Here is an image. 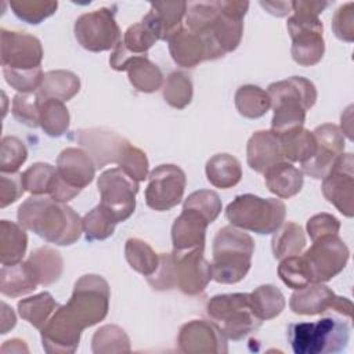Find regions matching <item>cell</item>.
Masks as SVG:
<instances>
[{
    "label": "cell",
    "mask_w": 354,
    "mask_h": 354,
    "mask_svg": "<svg viewBox=\"0 0 354 354\" xmlns=\"http://www.w3.org/2000/svg\"><path fill=\"white\" fill-rule=\"evenodd\" d=\"M18 223L50 243L68 246L75 243L83 224L79 214L66 203L55 202L50 196H30L18 207Z\"/></svg>",
    "instance_id": "cell-1"
},
{
    "label": "cell",
    "mask_w": 354,
    "mask_h": 354,
    "mask_svg": "<svg viewBox=\"0 0 354 354\" xmlns=\"http://www.w3.org/2000/svg\"><path fill=\"white\" fill-rule=\"evenodd\" d=\"M267 93L274 109L271 131L277 136L303 127L306 112L317 101L315 86L301 76L274 82L268 86Z\"/></svg>",
    "instance_id": "cell-2"
},
{
    "label": "cell",
    "mask_w": 354,
    "mask_h": 354,
    "mask_svg": "<svg viewBox=\"0 0 354 354\" xmlns=\"http://www.w3.org/2000/svg\"><path fill=\"white\" fill-rule=\"evenodd\" d=\"M290 6L293 15L288 18L286 26L292 37V58L301 66H313L322 59L325 53L324 25L318 15L329 3L299 0L290 1Z\"/></svg>",
    "instance_id": "cell-3"
},
{
    "label": "cell",
    "mask_w": 354,
    "mask_h": 354,
    "mask_svg": "<svg viewBox=\"0 0 354 354\" xmlns=\"http://www.w3.org/2000/svg\"><path fill=\"white\" fill-rule=\"evenodd\" d=\"M254 252L253 238L234 225L217 231L213 239L212 278L224 285L236 283L248 274Z\"/></svg>",
    "instance_id": "cell-4"
},
{
    "label": "cell",
    "mask_w": 354,
    "mask_h": 354,
    "mask_svg": "<svg viewBox=\"0 0 354 354\" xmlns=\"http://www.w3.org/2000/svg\"><path fill=\"white\" fill-rule=\"evenodd\" d=\"M286 336L295 354H333L347 347L350 326L344 317L326 315L315 322L290 324Z\"/></svg>",
    "instance_id": "cell-5"
},
{
    "label": "cell",
    "mask_w": 354,
    "mask_h": 354,
    "mask_svg": "<svg viewBox=\"0 0 354 354\" xmlns=\"http://www.w3.org/2000/svg\"><path fill=\"white\" fill-rule=\"evenodd\" d=\"M285 214L281 199H264L253 194L238 195L225 209V217L234 227L261 235L274 234L283 224Z\"/></svg>",
    "instance_id": "cell-6"
},
{
    "label": "cell",
    "mask_w": 354,
    "mask_h": 354,
    "mask_svg": "<svg viewBox=\"0 0 354 354\" xmlns=\"http://www.w3.org/2000/svg\"><path fill=\"white\" fill-rule=\"evenodd\" d=\"M217 12L210 24L199 33L209 53V59H217L234 51L242 39L243 17L248 12V1H216Z\"/></svg>",
    "instance_id": "cell-7"
},
{
    "label": "cell",
    "mask_w": 354,
    "mask_h": 354,
    "mask_svg": "<svg viewBox=\"0 0 354 354\" xmlns=\"http://www.w3.org/2000/svg\"><path fill=\"white\" fill-rule=\"evenodd\" d=\"M206 310L207 315L231 340L246 337L256 332L263 322L253 313L249 293L217 295L210 299Z\"/></svg>",
    "instance_id": "cell-8"
},
{
    "label": "cell",
    "mask_w": 354,
    "mask_h": 354,
    "mask_svg": "<svg viewBox=\"0 0 354 354\" xmlns=\"http://www.w3.org/2000/svg\"><path fill=\"white\" fill-rule=\"evenodd\" d=\"M109 296L108 282L100 275L87 274L76 281L72 296L65 307L79 325L86 329L106 317Z\"/></svg>",
    "instance_id": "cell-9"
},
{
    "label": "cell",
    "mask_w": 354,
    "mask_h": 354,
    "mask_svg": "<svg viewBox=\"0 0 354 354\" xmlns=\"http://www.w3.org/2000/svg\"><path fill=\"white\" fill-rule=\"evenodd\" d=\"M350 257L347 245L339 235H326L313 241L301 256L311 283H322L343 271Z\"/></svg>",
    "instance_id": "cell-10"
},
{
    "label": "cell",
    "mask_w": 354,
    "mask_h": 354,
    "mask_svg": "<svg viewBox=\"0 0 354 354\" xmlns=\"http://www.w3.org/2000/svg\"><path fill=\"white\" fill-rule=\"evenodd\" d=\"M73 32L77 43L93 53L115 48L122 39L115 11L106 7L77 17Z\"/></svg>",
    "instance_id": "cell-11"
},
{
    "label": "cell",
    "mask_w": 354,
    "mask_h": 354,
    "mask_svg": "<svg viewBox=\"0 0 354 354\" xmlns=\"http://www.w3.org/2000/svg\"><path fill=\"white\" fill-rule=\"evenodd\" d=\"M101 202L115 216L118 223L127 220L136 209L138 183L129 177L120 167L102 171L97 181Z\"/></svg>",
    "instance_id": "cell-12"
},
{
    "label": "cell",
    "mask_w": 354,
    "mask_h": 354,
    "mask_svg": "<svg viewBox=\"0 0 354 354\" xmlns=\"http://www.w3.org/2000/svg\"><path fill=\"white\" fill-rule=\"evenodd\" d=\"M185 173L176 165H159L148 176L145 188L147 206L165 212L177 206L185 191Z\"/></svg>",
    "instance_id": "cell-13"
},
{
    "label": "cell",
    "mask_w": 354,
    "mask_h": 354,
    "mask_svg": "<svg viewBox=\"0 0 354 354\" xmlns=\"http://www.w3.org/2000/svg\"><path fill=\"white\" fill-rule=\"evenodd\" d=\"M322 194L346 217L354 214V159L342 153L329 173L322 178Z\"/></svg>",
    "instance_id": "cell-14"
},
{
    "label": "cell",
    "mask_w": 354,
    "mask_h": 354,
    "mask_svg": "<svg viewBox=\"0 0 354 354\" xmlns=\"http://www.w3.org/2000/svg\"><path fill=\"white\" fill-rule=\"evenodd\" d=\"M227 336L213 321L192 319L180 328L177 343L185 354H224L228 351Z\"/></svg>",
    "instance_id": "cell-15"
},
{
    "label": "cell",
    "mask_w": 354,
    "mask_h": 354,
    "mask_svg": "<svg viewBox=\"0 0 354 354\" xmlns=\"http://www.w3.org/2000/svg\"><path fill=\"white\" fill-rule=\"evenodd\" d=\"M313 134L317 141V151L311 159L301 163V171L315 180H321L343 153L344 134L339 126L332 123H324L315 127Z\"/></svg>",
    "instance_id": "cell-16"
},
{
    "label": "cell",
    "mask_w": 354,
    "mask_h": 354,
    "mask_svg": "<svg viewBox=\"0 0 354 354\" xmlns=\"http://www.w3.org/2000/svg\"><path fill=\"white\" fill-rule=\"evenodd\" d=\"M82 332L83 328L71 315L65 304L59 306L40 329L43 348L48 354H72L79 346Z\"/></svg>",
    "instance_id": "cell-17"
},
{
    "label": "cell",
    "mask_w": 354,
    "mask_h": 354,
    "mask_svg": "<svg viewBox=\"0 0 354 354\" xmlns=\"http://www.w3.org/2000/svg\"><path fill=\"white\" fill-rule=\"evenodd\" d=\"M176 286L188 296L202 293L212 278V264L203 257V248L173 252Z\"/></svg>",
    "instance_id": "cell-18"
},
{
    "label": "cell",
    "mask_w": 354,
    "mask_h": 354,
    "mask_svg": "<svg viewBox=\"0 0 354 354\" xmlns=\"http://www.w3.org/2000/svg\"><path fill=\"white\" fill-rule=\"evenodd\" d=\"M77 142L90 155L97 169L109 163L119 165L130 142L115 131L104 127L77 130Z\"/></svg>",
    "instance_id": "cell-19"
},
{
    "label": "cell",
    "mask_w": 354,
    "mask_h": 354,
    "mask_svg": "<svg viewBox=\"0 0 354 354\" xmlns=\"http://www.w3.org/2000/svg\"><path fill=\"white\" fill-rule=\"evenodd\" d=\"M43 59V47L37 37L1 28V65L11 69H35Z\"/></svg>",
    "instance_id": "cell-20"
},
{
    "label": "cell",
    "mask_w": 354,
    "mask_h": 354,
    "mask_svg": "<svg viewBox=\"0 0 354 354\" xmlns=\"http://www.w3.org/2000/svg\"><path fill=\"white\" fill-rule=\"evenodd\" d=\"M57 173L71 187L83 189L95 176V165L83 148L69 147L57 158Z\"/></svg>",
    "instance_id": "cell-21"
},
{
    "label": "cell",
    "mask_w": 354,
    "mask_h": 354,
    "mask_svg": "<svg viewBox=\"0 0 354 354\" xmlns=\"http://www.w3.org/2000/svg\"><path fill=\"white\" fill-rule=\"evenodd\" d=\"M209 221L196 210L183 207L171 225L173 252H185L205 248V236Z\"/></svg>",
    "instance_id": "cell-22"
},
{
    "label": "cell",
    "mask_w": 354,
    "mask_h": 354,
    "mask_svg": "<svg viewBox=\"0 0 354 354\" xmlns=\"http://www.w3.org/2000/svg\"><path fill=\"white\" fill-rule=\"evenodd\" d=\"M144 15L147 24L156 35L158 40H167L183 28V18L187 14L188 3L185 1H153Z\"/></svg>",
    "instance_id": "cell-23"
},
{
    "label": "cell",
    "mask_w": 354,
    "mask_h": 354,
    "mask_svg": "<svg viewBox=\"0 0 354 354\" xmlns=\"http://www.w3.org/2000/svg\"><path fill=\"white\" fill-rule=\"evenodd\" d=\"M248 165L256 173H266L271 166L283 160L278 136L271 130H259L252 134L246 147Z\"/></svg>",
    "instance_id": "cell-24"
},
{
    "label": "cell",
    "mask_w": 354,
    "mask_h": 354,
    "mask_svg": "<svg viewBox=\"0 0 354 354\" xmlns=\"http://www.w3.org/2000/svg\"><path fill=\"white\" fill-rule=\"evenodd\" d=\"M336 295L332 289L322 283H310L290 296L289 307L299 315H317L326 311H332Z\"/></svg>",
    "instance_id": "cell-25"
},
{
    "label": "cell",
    "mask_w": 354,
    "mask_h": 354,
    "mask_svg": "<svg viewBox=\"0 0 354 354\" xmlns=\"http://www.w3.org/2000/svg\"><path fill=\"white\" fill-rule=\"evenodd\" d=\"M169 51L173 61L183 68H195L202 61L209 59L203 39L187 28H181L169 39Z\"/></svg>",
    "instance_id": "cell-26"
},
{
    "label": "cell",
    "mask_w": 354,
    "mask_h": 354,
    "mask_svg": "<svg viewBox=\"0 0 354 354\" xmlns=\"http://www.w3.org/2000/svg\"><path fill=\"white\" fill-rule=\"evenodd\" d=\"M303 171L283 160L271 166L264 173V183L268 191L282 199H288L299 194L303 187Z\"/></svg>",
    "instance_id": "cell-27"
},
{
    "label": "cell",
    "mask_w": 354,
    "mask_h": 354,
    "mask_svg": "<svg viewBox=\"0 0 354 354\" xmlns=\"http://www.w3.org/2000/svg\"><path fill=\"white\" fill-rule=\"evenodd\" d=\"M26 264L37 285L44 286L58 281L64 270V260L61 254L50 246H40L35 249L26 259Z\"/></svg>",
    "instance_id": "cell-28"
},
{
    "label": "cell",
    "mask_w": 354,
    "mask_h": 354,
    "mask_svg": "<svg viewBox=\"0 0 354 354\" xmlns=\"http://www.w3.org/2000/svg\"><path fill=\"white\" fill-rule=\"evenodd\" d=\"M28 246L25 228L14 221H0V261L1 266H14L22 261Z\"/></svg>",
    "instance_id": "cell-29"
},
{
    "label": "cell",
    "mask_w": 354,
    "mask_h": 354,
    "mask_svg": "<svg viewBox=\"0 0 354 354\" xmlns=\"http://www.w3.org/2000/svg\"><path fill=\"white\" fill-rule=\"evenodd\" d=\"M79 90L80 79L77 75L71 71L57 69L44 73L37 94L41 98H55L65 102L73 98Z\"/></svg>",
    "instance_id": "cell-30"
},
{
    "label": "cell",
    "mask_w": 354,
    "mask_h": 354,
    "mask_svg": "<svg viewBox=\"0 0 354 354\" xmlns=\"http://www.w3.org/2000/svg\"><path fill=\"white\" fill-rule=\"evenodd\" d=\"M206 177L217 188H231L242 178L241 162L230 153H217L206 162Z\"/></svg>",
    "instance_id": "cell-31"
},
{
    "label": "cell",
    "mask_w": 354,
    "mask_h": 354,
    "mask_svg": "<svg viewBox=\"0 0 354 354\" xmlns=\"http://www.w3.org/2000/svg\"><path fill=\"white\" fill-rule=\"evenodd\" d=\"M283 159L304 163L311 159L317 151V141L313 131L303 127L286 131L278 136Z\"/></svg>",
    "instance_id": "cell-32"
},
{
    "label": "cell",
    "mask_w": 354,
    "mask_h": 354,
    "mask_svg": "<svg viewBox=\"0 0 354 354\" xmlns=\"http://www.w3.org/2000/svg\"><path fill=\"white\" fill-rule=\"evenodd\" d=\"M37 282L26 261L14 266H3L0 271V290L4 296L19 297L33 292Z\"/></svg>",
    "instance_id": "cell-33"
},
{
    "label": "cell",
    "mask_w": 354,
    "mask_h": 354,
    "mask_svg": "<svg viewBox=\"0 0 354 354\" xmlns=\"http://www.w3.org/2000/svg\"><path fill=\"white\" fill-rule=\"evenodd\" d=\"M306 246V235L303 228L292 221L283 224L274 232L271 248L274 257L278 260L301 254Z\"/></svg>",
    "instance_id": "cell-34"
},
{
    "label": "cell",
    "mask_w": 354,
    "mask_h": 354,
    "mask_svg": "<svg viewBox=\"0 0 354 354\" xmlns=\"http://www.w3.org/2000/svg\"><path fill=\"white\" fill-rule=\"evenodd\" d=\"M58 307L59 304L48 292H41L18 301V313L21 318L39 330L47 324Z\"/></svg>",
    "instance_id": "cell-35"
},
{
    "label": "cell",
    "mask_w": 354,
    "mask_h": 354,
    "mask_svg": "<svg viewBox=\"0 0 354 354\" xmlns=\"http://www.w3.org/2000/svg\"><path fill=\"white\" fill-rule=\"evenodd\" d=\"M127 75L131 86L141 93H153L163 84L162 71L147 55L133 59L127 68Z\"/></svg>",
    "instance_id": "cell-36"
},
{
    "label": "cell",
    "mask_w": 354,
    "mask_h": 354,
    "mask_svg": "<svg viewBox=\"0 0 354 354\" xmlns=\"http://www.w3.org/2000/svg\"><path fill=\"white\" fill-rule=\"evenodd\" d=\"M235 106L239 115L248 119H257L271 108L268 93L259 86L245 84L235 93Z\"/></svg>",
    "instance_id": "cell-37"
},
{
    "label": "cell",
    "mask_w": 354,
    "mask_h": 354,
    "mask_svg": "<svg viewBox=\"0 0 354 354\" xmlns=\"http://www.w3.org/2000/svg\"><path fill=\"white\" fill-rule=\"evenodd\" d=\"M69 111L62 101L40 97V127L47 136L61 137L65 134L69 129Z\"/></svg>",
    "instance_id": "cell-38"
},
{
    "label": "cell",
    "mask_w": 354,
    "mask_h": 354,
    "mask_svg": "<svg viewBox=\"0 0 354 354\" xmlns=\"http://www.w3.org/2000/svg\"><path fill=\"white\" fill-rule=\"evenodd\" d=\"M249 295L253 313L260 321L278 317L286 304L282 292L274 285H261Z\"/></svg>",
    "instance_id": "cell-39"
},
{
    "label": "cell",
    "mask_w": 354,
    "mask_h": 354,
    "mask_svg": "<svg viewBox=\"0 0 354 354\" xmlns=\"http://www.w3.org/2000/svg\"><path fill=\"white\" fill-rule=\"evenodd\" d=\"M124 256L130 267L147 278L151 277L159 266V254L140 238H129L126 241Z\"/></svg>",
    "instance_id": "cell-40"
},
{
    "label": "cell",
    "mask_w": 354,
    "mask_h": 354,
    "mask_svg": "<svg viewBox=\"0 0 354 354\" xmlns=\"http://www.w3.org/2000/svg\"><path fill=\"white\" fill-rule=\"evenodd\" d=\"M94 354H123L130 353V339L124 329L118 325H104L95 330L91 339Z\"/></svg>",
    "instance_id": "cell-41"
},
{
    "label": "cell",
    "mask_w": 354,
    "mask_h": 354,
    "mask_svg": "<svg viewBox=\"0 0 354 354\" xmlns=\"http://www.w3.org/2000/svg\"><path fill=\"white\" fill-rule=\"evenodd\" d=\"M82 224L87 241H104L113 234L118 220L109 209L100 203L84 214Z\"/></svg>",
    "instance_id": "cell-42"
},
{
    "label": "cell",
    "mask_w": 354,
    "mask_h": 354,
    "mask_svg": "<svg viewBox=\"0 0 354 354\" xmlns=\"http://www.w3.org/2000/svg\"><path fill=\"white\" fill-rule=\"evenodd\" d=\"M192 82L183 72H171L163 84V98L165 101L176 108H185L192 100Z\"/></svg>",
    "instance_id": "cell-43"
},
{
    "label": "cell",
    "mask_w": 354,
    "mask_h": 354,
    "mask_svg": "<svg viewBox=\"0 0 354 354\" xmlns=\"http://www.w3.org/2000/svg\"><path fill=\"white\" fill-rule=\"evenodd\" d=\"M55 174H57V167L48 163H35L29 166L21 174L25 191H28L35 196L48 195Z\"/></svg>",
    "instance_id": "cell-44"
},
{
    "label": "cell",
    "mask_w": 354,
    "mask_h": 354,
    "mask_svg": "<svg viewBox=\"0 0 354 354\" xmlns=\"http://www.w3.org/2000/svg\"><path fill=\"white\" fill-rule=\"evenodd\" d=\"M10 7L19 19L32 25H37L55 12L58 3L39 0H12L10 1Z\"/></svg>",
    "instance_id": "cell-45"
},
{
    "label": "cell",
    "mask_w": 354,
    "mask_h": 354,
    "mask_svg": "<svg viewBox=\"0 0 354 354\" xmlns=\"http://www.w3.org/2000/svg\"><path fill=\"white\" fill-rule=\"evenodd\" d=\"M158 41L156 35L152 32V29L141 22L130 25L123 37L120 39L122 46L130 51L134 55H147V51Z\"/></svg>",
    "instance_id": "cell-46"
},
{
    "label": "cell",
    "mask_w": 354,
    "mask_h": 354,
    "mask_svg": "<svg viewBox=\"0 0 354 354\" xmlns=\"http://www.w3.org/2000/svg\"><path fill=\"white\" fill-rule=\"evenodd\" d=\"M12 116L28 127L40 126V97L35 93H18L12 100Z\"/></svg>",
    "instance_id": "cell-47"
},
{
    "label": "cell",
    "mask_w": 354,
    "mask_h": 354,
    "mask_svg": "<svg viewBox=\"0 0 354 354\" xmlns=\"http://www.w3.org/2000/svg\"><path fill=\"white\" fill-rule=\"evenodd\" d=\"M28 159L25 144L15 136H6L1 140L0 170L1 173H17Z\"/></svg>",
    "instance_id": "cell-48"
},
{
    "label": "cell",
    "mask_w": 354,
    "mask_h": 354,
    "mask_svg": "<svg viewBox=\"0 0 354 354\" xmlns=\"http://www.w3.org/2000/svg\"><path fill=\"white\" fill-rule=\"evenodd\" d=\"M183 207L192 209L201 213L209 224L213 223L221 213V199L217 192L210 189H199L188 195Z\"/></svg>",
    "instance_id": "cell-49"
},
{
    "label": "cell",
    "mask_w": 354,
    "mask_h": 354,
    "mask_svg": "<svg viewBox=\"0 0 354 354\" xmlns=\"http://www.w3.org/2000/svg\"><path fill=\"white\" fill-rule=\"evenodd\" d=\"M278 275L285 285L295 290L311 283L300 254L282 259L278 266Z\"/></svg>",
    "instance_id": "cell-50"
},
{
    "label": "cell",
    "mask_w": 354,
    "mask_h": 354,
    "mask_svg": "<svg viewBox=\"0 0 354 354\" xmlns=\"http://www.w3.org/2000/svg\"><path fill=\"white\" fill-rule=\"evenodd\" d=\"M6 82L19 93H35L43 82L41 66L35 69H11L3 68Z\"/></svg>",
    "instance_id": "cell-51"
},
{
    "label": "cell",
    "mask_w": 354,
    "mask_h": 354,
    "mask_svg": "<svg viewBox=\"0 0 354 354\" xmlns=\"http://www.w3.org/2000/svg\"><path fill=\"white\" fill-rule=\"evenodd\" d=\"M129 177L137 183L144 181L148 177V159L145 152L134 145H129L124 151L119 165H118Z\"/></svg>",
    "instance_id": "cell-52"
},
{
    "label": "cell",
    "mask_w": 354,
    "mask_h": 354,
    "mask_svg": "<svg viewBox=\"0 0 354 354\" xmlns=\"http://www.w3.org/2000/svg\"><path fill=\"white\" fill-rule=\"evenodd\" d=\"M332 30L339 40L351 43L354 40V3L340 6L332 18Z\"/></svg>",
    "instance_id": "cell-53"
},
{
    "label": "cell",
    "mask_w": 354,
    "mask_h": 354,
    "mask_svg": "<svg viewBox=\"0 0 354 354\" xmlns=\"http://www.w3.org/2000/svg\"><path fill=\"white\" fill-rule=\"evenodd\" d=\"M147 281L156 290H169L176 286L174 261L171 253L159 254V266L156 271L147 278Z\"/></svg>",
    "instance_id": "cell-54"
},
{
    "label": "cell",
    "mask_w": 354,
    "mask_h": 354,
    "mask_svg": "<svg viewBox=\"0 0 354 354\" xmlns=\"http://www.w3.org/2000/svg\"><path fill=\"white\" fill-rule=\"evenodd\" d=\"M306 228L311 241H315L321 236L337 235L340 230V221L329 213H318L308 218Z\"/></svg>",
    "instance_id": "cell-55"
},
{
    "label": "cell",
    "mask_w": 354,
    "mask_h": 354,
    "mask_svg": "<svg viewBox=\"0 0 354 354\" xmlns=\"http://www.w3.org/2000/svg\"><path fill=\"white\" fill-rule=\"evenodd\" d=\"M25 191L22 176L18 173H1L0 176V207L18 201Z\"/></svg>",
    "instance_id": "cell-56"
},
{
    "label": "cell",
    "mask_w": 354,
    "mask_h": 354,
    "mask_svg": "<svg viewBox=\"0 0 354 354\" xmlns=\"http://www.w3.org/2000/svg\"><path fill=\"white\" fill-rule=\"evenodd\" d=\"M260 6L275 17H285L289 11H292L290 1H260Z\"/></svg>",
    "instance_id": "cell-57"
},
{
    "label": "cell",
    "mask_w": 354,
    "mask_h": 354,
    "mask_svg": "<svg viewBox=\"0 0 354 354\" xmlns=\"http://www.w3.org/2000/svg\"><path fill=\"white\" fill-rule=\"evenodd\" d=\"M3 311H1V333H7L10 329L15 326L17 318L11 307H8L6 303H1Z\"/></svg>",
    "instance_id": "cell-58"
},
{
    "label": "cell",
    "mask_w": 354,
    "mask_h": 354,
    "mask_svg": "<svg viewBox=\"0 0 354 354\" xmlns=\"http://www.w3.org/2000/svg\"><path fill=\"white\" fill-rule=\"evenodd\" d=\"M1 351L3 353H28V347L25 344L24 340L21 339H11V340H7L4 342V344L1 346Z\"/></svg>",
    "instance_id": "cell-59"
},
{
    "label": "cell",
    "mask_w": 354,
    "mask_h": 354,
    "mask_svg": "<svg viewBox=\"0 0 354 354\" xmlns=\"http://www.w3.org/2000/svg\"><path fill=\"white\" fill-rule=\"evenodd\" d=\"M351 115H353V106L350 105L346 109V112L342 115V129H340L343 131V134H346L348 137V140H353V127H351L353 118H351Z\"/></svg>",
    "instance_id": "cell-60"
}]
</instances>
